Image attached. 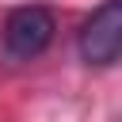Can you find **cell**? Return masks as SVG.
I'll return each mask as SVG.
<instances>
[{
    "label": "cell",
    "mask_w": 122,
    "mask_h": 122,
    "mask_svg": "<svg viewBox=\"0 0 122 122\" xmlns=\"http://www.w3.org/2000/svg\"><path fill=\"white\" fill-rule=\"evenodd\" d=\"M53 30H57V19L46 4H23V8H11L8 19H4V53L8 61H34L50 42H53Z\"/></svg>",
    "instance_id": "obj_1"
},
{
    "label": "cell",
    "mask_w": 122,
    "mask_h": 122,
    "mask_svg": "<svg viewBox=\"0 0 122 122\" xmlns=\"http://www.w3.org/2000/svg\"><path fill=\"white\" fill-rule=\"evenodd\" d=\"M76 50L95 69L122 61V0H107L84 19V27L76 34Z\"/></svg>",
    "instance_id": "obj_2"
}]
</instances>
